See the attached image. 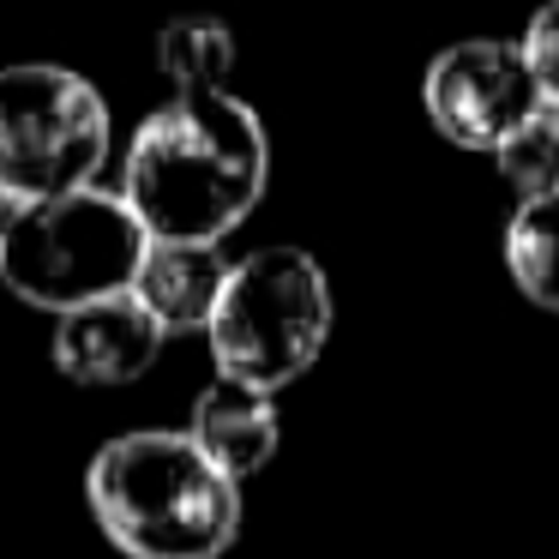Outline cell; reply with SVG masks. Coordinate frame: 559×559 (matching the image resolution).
<instances>
[{"mask_svg": "<svg viewBox=\"0 0 559 559\" xmlns=\"http://www.w3.org/2000/svg\"><path fill=\"white\" fill-rule=\"evenodd\" d=\"M163 325L127 295H109V301H91L79 313H61L55 319V367L61 379L73 385H91V391H109V385H133L157 367L163 355Z\"/></svg>", "mask_w": 559, "mask_h": 559, "instance_id": "52a82bcc", "label": "cell"}, {"mask_svg": "<svg viewBox=\"0 0 559 559\" xmlns=\"http://www.w3.org/2000/svg\"><path fill=\"white\" fill-rule=\"evenodd\" d=\"M331 319L337 301L325 265L301 247H259L235 259L205 343L223 379L277 397L319 361V349L331 343Z\"/></svg>", "mask_w": 559, "mask_h": 559, "instance_id": "277c9868", "label": "cell"}, {"mask_svg": "<svg viewBox=\"0 0 559 559\" xmlns=\"http://www.w3.org/2000/svg\"><path fill=\"white\" fill-rule=\"evenodd\" d=\"M85 499L127 559H223L241 535V481L175 427L109 439L85 469Z\"/></svg>", "mask_w": 559, "mask_h": 559, "instance_id": "7a4b0ae2", "label": "cell"}, {"mask_svg": "<svg viewBox=\"0 0 559 559\" xmlns=\"http://www.w3.org/2000/svg\"><path fill=\"white\" fill-rule=\"evenodd\" d=\"M187 433L199 439V451H205L223 475L247 481V475H259L271 457H277L283 415H277V397H271V391H253V385H241V379L217 373L205 391H199Z\"/></svg>", "mask_w": 559, "mask_h": 559, "instance_id": "9c48e42d", "label": "cell"}, {"mask_svg": "<svg viewBox=\"0 0 559 559\" xmlns=\"http://www.w3.org/2000/svg\"><path fill=\"white\" fill-rule=\"evenodd\" d=\"M421 103H427V121L439 127V139H451L463 151H487V157L523 121H535L547 109L523 43H506V37H469V43H451L445 55H433V67L421 79Z\"/></svg>", "mask_w": 559, "mask_h": 559, "instance_id": "8992f818", "label": "cell"}, {"mask_svg": "<svg viewBox=\"0 0 559 559\" xmlns=\"http://www.w3.org/2000/svg\"><path fill=\"white\" fill-rule=\"evenodd\" d=\"M271 181L265 121L241 97H175L145 115L127 145L121 199L151 241H211L253 217Z\"/></svg>", "mask_w": 559, "mask_h": 559, "instance_id": "6da1fadb", "label": "cell"}, {"mask_svg": "<svg viewBox=\"0 0 559 559\" xmlns=\"http://www.w3.org/2000/svg\"><path fill=\"white\" fill-rule=\"evenodd\" d=\"M518 43H523V55H530V67H535V85H542L547 109H559V0H547Z\"/></svg>", "mask_w": 559, "mask_h": 559, "instance_id": "4fadbf2b", "label": "cell"}, {"mask_svg": "<svg viewBox=\"0 0 559 559\" xmlns=\"http://www.w3.org/2000/svg\"><path fill=\"white\" fill-rule=\"evenodd\" d=\"M19 211H25V205H19V199H7V193H0V235L13 229V217H19Z\"/></svg>", "mask_w": 559, "mask_h": 559, "instance_id": "5bb4252c", "label": "cell"}, {"mask_svg": "<svg viewBox=\"0 0 559 559\" xmlns=\"http://www.w3.org/2000/svg\"><path fill=\"white\" fill-rule=\"evenodd\" d=\"M493 169L499 181L523 199H547L559 193V109H542L535 121H523L506 145L493 151Z\"/></svg>", "mask_w": 559, "mask_h": 559, "instance_id": "7c38bea8", "label": "cell"}, {"mask_svg": "<svg viewBox=\"0 0 559 559\" xmlns=\"http://www.w3.org/2000/svg\"><path fill=\"white\" fill-rule=\"evenodd\" d=\"M115 145L103 91L55 61L0 67V193L19 205L97 187Z\"/></svg>", "mask_w": 559, "mask_h": 559, "instance_id": "5b68a950", "label": "cell"}, {"mask_svg": "<svg viewBox=\"0 0 559 559\" xmlns=\"http://www.w3.org/2000/svg\"><path fill=\"white\" fill-rule=\"evenodd\" d=\"M506 271L542 313H559V193L523 199L506 223Z\"/></svg>", "mask_w": 559, "mask_h": 559, "instance_id": "8fae6325", "label": "cell"}, {"mask_svg": "<svg viewBox=\"0 0 559 559\" xmlns=\"http://www.w3.org/2000/svg\"><path fill=\"white\" fill-rule=\"evenodd\" d=\"M157 67L175 97H217L235 73V31L211 13H181L157 37Z\"/></svg>", "mask_w": 559, "mask_h": 559, "instance_id": "30bf717a", "label": "cell"}, {"mask_svg": "<svg viewBox=\"0 0 559 559\" xmlns=\"http://www.w3.org/2000/svg\"><path fill=\"white\" fill-rule=\"evenodd\" d=\"M235 259L211 241H151L133 277V301L163 325V337H193L211 331Z\"/></svg>", "mask_w": 559, "mask_h": 559, "instance_id": "ba28073f", "label": "cell"}, {"mask_svg": "<svg viewBox=\"0 0 559 559\" xmlns=\"http://www.w3.org/2000/svg\"><path fill=\"white\" fill-rule=\"evenodd\" d=\"M151 235L121 199V187H79L67 199H43L0 235V283L43 313H79L91 301L127 295L139 277Z\"/></svg>", "mask_w": 559, "mask_h": 559, "instance_id": "3957f363", "label": "cell"}]
</instances>
